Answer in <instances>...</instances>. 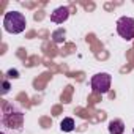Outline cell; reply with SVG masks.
<instances>
[{"label": "cell", "mask_w": 134, "mask_h": 134, "mask_svg": "<svg viewBox=\"0 0 134 134\" xmlns=\"http://www.w3.org/2000/svg\"><path fill=\"white\" fill-rule=\"evenodd\" d=\"M117 32L121 38H125L126 41L134 40V19L123 16L117 21Z\"/></svg>", "instance_id": "cell-3"}, {"label": "cell", "mask_w": 134, "mask_h": 134, "mask_svg": "<svg viewBox=\"0 0 134 134\" xmlns=\"http://www.w3.org/2000/svg\"><path fill=\"white\" fill-rule=\"evenodd\" d=\"M8 76H10V77H14V79H18V77H19V73H18L16 70H10V71H8Z\"/></svg>", "instance_id": "cell-8"}, {"label": "cell", "mask_w": 134, "mask_h": 134, "mask_svg": "<svg viewBox=\"0 0 134 134\" xmlns=\"http://www.w3.org/2000/svg\"><path fill=\"white\" fill-rule=\"evenodd\" d=\"M74 126H76V123H74V120H73L71 117L63 118V120H62V123H60V128H62V131H63V132H71V131L74 129Z\"/></svg>", "instance_id": "cell-6"}, {"label": "cell", "mask_w": 134, "mask_h": 134, "mask_svg": "<svg viewBox=\"0 0 134 134\" xmlns=\"http://www.w3.org/2000/svg\"><path fill=\"white\" fill-rule=\"evenodd\" d=\"M70 18V8L68 7H58L51 13V21L54 24H63L66 19Z\"/></svg>", "instance_id": "cell-4"}, {"label": "cell", "mask_w": 134, "mask_h": 134, "mask_svg": "<svg viewBox=\"0 0 134 134\" xmlns=\"http://www.w3.org/2000/svg\"><path fill=\"white\" fill-rule=\"evenodd\" d=\"M27 27V19L22 13L19 11H8L5 13L3 16V29L8 32V33H13V35H19L25 30Z\"/></svg>", "instance_id": "cell-1"}, {"label": "cell", "mask_w": 134, "mask_h": 134, "mask_svg": "<svg viewBox=\"0 0 134 134\" xmlns=\"http://www.w3.org/2000/svg\"><path fill=\"white\" fill-rule=\"evenodd\" d=\"M110 84H112V77L110 74L107 73H98L92 77L90 81V85H92V90L93 93L96 95H106L109 90H110Z\"/></svg>", "instance_id": "cell-2"}, {"label": "cell", "mask_w": 134, "mask_h": 134, "mask_svg": "<svg viewBox=\"0 0 134 134\" xmlns=\"http://www.w3.org/2000/svg\"><path fill=\"white\" fill-rule=\"evenodd\" d=\"M109 132L110 134H123L125 132V123L121 120H112L109 123Z\"/></svg>", "instance_id": "cell-5"}, {"label": "cell", "mask_w": 134, "mask_h": 134, "mask_svg": "<svg viewBox=\"0 0 134 134\" xmlns=\"http://www.w3.org/2000/svg\"><path fill=\"white\" fill-rule=\"evenodd\" d=\"M8 88H10V84H8V82H3V93H7Z\"/></svg>", "instance_id": "cell-9"}, {"label": "cell", "mask_w": 134, "mask_h": 134, "mask_svg": "<svg viewBox=\"0 0 134 134\" xmlns=\"http://www.w3.org/2000/svg\"><path fill=\"white\" fill-rule=\"evenodd\" d=\"M62 35L65 36V32H63V30H58V32H55V33H54V41H55V43H62L63 40H62V38H58V36H62Z\"/></svg>", "instance_id": "cell-7"}]
</instances>
